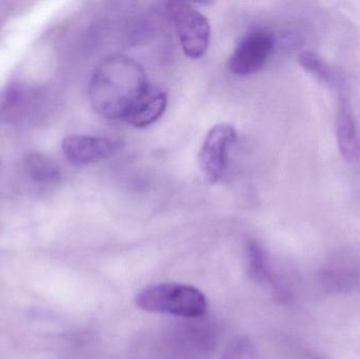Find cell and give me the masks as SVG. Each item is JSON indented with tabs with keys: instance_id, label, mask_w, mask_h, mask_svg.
Returning a JSON list of instances; mask_svg holds the SVG:
<instances>
[{
	"instance_id": "obj_3",
	"label": "cell",
	"mask_w": 360,
	"mask_h": 359,
	"mask_svg": "<svg viewBox=\"0 0 360 359\" xmlns=\"http://www.w3.org/2000/svg\"><path fill=\"white\" fill-rule=\"evenodd\" d=\"M168 12L184 54L192 59L202 57L211 40V27L207 17L192 4L184 1L169 2Z\"/></svg>"
},
{
	"instance_id": "obj_1",
	"label": "cell",
	"mask_w": 360,
	"mask_h": 359,
	"mask_svg": "<svg viewBox=\"0 0 360 359\" xmlns=\"http://www.w3.org/2000/svg\"><path fill=\"white\" fill-rule=\"evenodd\" d=\"M151 88L141 63L124 55L103 59L89 84L93 110L109 120H124Z\"/></svg>"
},
{
	"instance_id": "obj_11",
	"label": "cell",
	"mask_w": 360,
	"mask_h": 359,
	"mask_svg": "<svg viewBox=\"0 0 360 359\" xmlns=\"http://www.w3.org/2000/svg\"><path fill=\"white\" fill-rule=\"evenodd\" d=\"M248 272L250 276L259 282L273 285V275L271 273L270 263L266 250L262 244L250 242L247 246Z\"/></svg>"
},
{
	"instance_id": "obj_4",
	"label": "cell",
	"mask_w": 360,
	"mask_h": 359,
	"mask_svg": "<svg viewBox=\"0 0 360 359\" xmlns=\"http://www.w3.org/2000/svg\"><path fill=\"white\" fill-rule=\"evenodd\" d=\"M272 34L264 30H252L243 36L229 59V69L235 75L247 76L259 72L274 51Z\"/></svg>"
},
{
	"instance_id": "obj_13",
	"label": "cell",
	"mask_w": 360,
	"mask_h": 359,
	"mask_svg": "<svg viewBox=\"0 0 360 359\" xmlns=\"http://www.w3.org/2000/svg\"><path fill=\"white\" fill-rule=\"evenodd\" d=\"M222 359H256L255 349L247 339H237L226 348Z\"/></svg>"
},
{
	"instance_id": "obj_10",
	"label": "cell",
	"mask_w": 360,
	"mask_h": 359,
	"mask_svg": "<svg viewBox=\"0 0 360 359\" xmlns=\"http://www.w3.org/2000/svg\"><path fill=\"white\" fill-rule=\"evenodd\" d=\"M25 169L33 181L44 185L58 183L60 178L59 167L52 159L38 152L29 154L25 158Z\"/></svg>"
},
{
	"instance_id": "obj_2",
	"label": "cell",
	"mask_w": 360,
	"mask_h": 359,
	"mask_svg": "<svg viewBox=\"0 0 360 359\" xmlns=\"http://www.w3.org/2000/svg\"><path fill=\"white\" fill-rule=\"evenodd\" d=\"M135 301L143 311L190 320L202 318L207 310V299L201 291L179 282H162L148 287L137 294Z\"/></svg>"
},
{
	"instance_id": "obj_9",
	"label": "cell",
	"mask_w": 360,
	"mask_h": 359,
	"mask_svg": "<svg viewBox=\"0 0 360 359\" xmlns=\"http://www.w3.org/2000/svg\"><path fill=\"white\" fill-rule=\"evenodd\" d=\"M168 105L166 92L160 89L150 88L147 94L139 100L126 122L135 128H146L158 122Z\"/></svg>"
},
{
	"instance_id": "obj_8",
	"label": "cell",
	"mask_w": 360,
	"mask_h": 359,
	"mask_svg": "<svg viewBox=\"0 0 360 359\" xmlns=\"http://www.w3.org/2000/svg\"><path fill=\"white\" fill-rule=\"evenodd\" d=\"M338 148L345 159L355 162L360 158V134L354 116L346 103H342L336 118Z\"/></svg>"
},
{
	"instance_id": "obj_5",
	"label": "cell",
	"mask_w": 360,
	"mask_h": 359,
	"mask_svg": "<svg viewBox=\"0 0 360 359\" xmlns=\"http://www.w3.org/2000/svg\"><path fill=\"white\" fill-rule=\"evenodd\" d=\"M236 137V131L228 124H216L207 132L199 152V166L209 183H215L221 178Z\"/></svg>"
},
{
	"instance_id": "obj_7",
	"label": "cell",
	"mask_w": 360,
	"mask_h": 359,
	"mask_svg": "<svg viewBox=\"0 0 360 359\" xmlns=\"http://www.w3.org/2000/svg\"><path fill=\"white\" fill-rule=\"evenodd\" d=\"M122 141L108 137L71 135L61 143L65 157L75 166H86L111 158L122 149Z\"/></svg>"
},
{
	"instance_id": "obj_6",
	"label": "cell",
	"mask_w": 360,
	"mask_h": 359,
	"mask_svg": "<svg viewBox=\"0 0 360 359\" xmlns=\"http://www.w3.org/2000/svg\"><path fill=\"white\" fill-rule=\"evenodd\" d=\"M44 93L15 80L0 93V122L15 124L32 117L41 105Z\"/></svg>"
},
{
	"instance_id": "obj_12",
	"label": "cell",
	"mask_w": 360,
	"mask_h": 359,
	"mask_svg": "<svg viewBox=\"0 0 360 359\" xmlns=\"http://www.w3.org/2000/svg\"><path fill=\"white\" fill-rule=\"evenodd\" d=\"M298 60L304 69L316 76L321 81L326 82L328 86H334V88L340 86V80L335 72L316 53L312 51H304L300 53Z\"/></svg>"
}]
</instances>
